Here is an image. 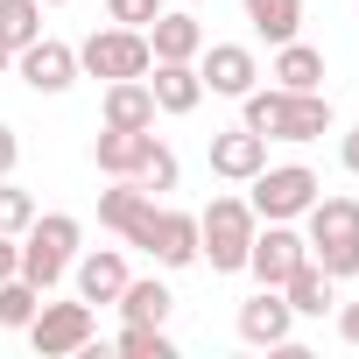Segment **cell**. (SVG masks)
<instances>
[{
	"instance_id": "e0dca14e",
	"label": "cell",
	"mask_w": 359,
	"mask_h": 359,
	"mask_svg": "<svg viewBox=\"0 0 359 359\" xmlns=\"http://www.w3.org/2000/svg\"><path fill=\"white\" fill-rule=\"evenodd\" d=\"M275 85L282 92H324V50H310V43H275Z\"/></svg>"
},
{
	"instance_id": "d4e9b609",
	"label": "cell",
	"mask_w": 359,
	"mask_h": 359,
	"mask_svg": "<svg viewBox=\"0 0 359 359\" xmlns=\"http://www.w3.org/2000/svg\"><path fill=\"white\" fill-rule=\"evenodd\" d=\"M36 310H43V289H36V282H22V275L0 282V331H29Z\"/></svg>"
},
{
	"instance_id": "44dd1931",
	"label": "cell",
	"mask_w": 359,
	"mask_h": 359,
	"mask_svg": "<svg viewBox=\"0 0 359 359\" xmlns=\"http://www.w3.org/2000/svg\"><path fill=\"white\" fill-rule=\"evenodd\" d=\"M282 120H289V92L282 85H254L247 99H240V127H254V134H268V141H282Z\"/></svg>"
},
{
	"instance_id": "e575fe53",
	"label": "cell",
	"mask_w": 359,
	"mask_h": 359,
	"mask_svg": "<svg viewBox=\"0 0 359 359\" xmlns=\"http://www.w3.org/2000/svg\"><path fill=\"white\" fill-rule=\"evenodd\" d=\"M43 8H64V0H43Z\"/></svg>"
},
{
	"instance_id": "1f68e13d",
	"label": "cell",
	"mask_w": 359,
	"mask_h": 359,
	"mask_svg": "<svg viewBox=\"0 0 359 359\" xmlns=\"http://www.w3.org/2000/svg\"><path fill=\"white\" fill-rule=\"evenodd\" d=\"M338 331H345V345H359V303H345V310H338Z\"/></svg>"
},
{
	"instance_id": "83f0119b",
	"label": "cell",
	"mask_w": 359,
	"mask_h": 359,
	"mask_svg": "<svg viewBox=\"0 0 359 359\" xmlns=\"http://www.w3.org/2000/svg\"><path fill=\"white\" fill-rule=\"evenodd\" d=\"M134 184H141L148 198H162V191H176V155H169L162 141H155V148H148V162L134 169Z\"/></svg>"
},
{
	"instance_id": "ba28073f",
	"label": "cell",
	"mask_w": 359,
	"mask_h": 359,
	"mask_svg": "<svg viewBox=\"0 0 359 359\" xmlns=\"http://www.w3.org/2000/svg\"><path fill=\"white\" fill-rule=\"evenodd\" d=\"M15 78H22L29 92L57 99V92H71V85H78V50H71V43H57V36H36L29 50H15Z\"/></svg>"
},
{
	"instance_id": "9c48e42d",
	"label": "cell",
	"mask_w": 359,
	"mask_h": 359,
	"mask_svg": "<svg viewBox=\"0 0 359 359\" xmlns=\"http://www.w3.org/2000/svg\"><path fill=\"white\" fill-rule=\"evenodd\" d=\"M198 78H205V92H219V99H247V92L261 85V64H254L247 43H205V50H198Z\"/></svg>"
},
{
	"instance_id": "7402d4cb",
	"label": "cell",
	"mask_w": 359,
	"mask_h": 359,
	"mask_svg": "<svg viewBox=\"0 0 359 359\" xmlns=\"http://www.w3.org/2000/svg\"><path fill=\"white\" fill-rule=\"evenodd\" d=\"M120 310H127V324H169V310H176V296L148 275V282H134L127 275V289H120Z\"/></svg>"
},
{
	"instance_id": "30bf717a",
	"label": "cell",
	"mask_w": 359,
	"mask_h": 359,
	"mask_svg": "<svg viewBox=\"0 0 359 359\" xmlns=\"http://www.w3.org/2000/svg\"><path fill=\"white\" fill-rule=\"evenodd\" d=\"M240 338H247V345H268V352H282V345L296 338V310H289V296L261 282V289L240 303Z\"/></svg>"
},
{
	"instance_id": "4316f807",
	"label": "cell",
	"mask_w": 359,
	"mask_h": 359,
	"mask_svg": "<svg viewBox=\"0 0 359 359\" xmlns=\"http://www.w3.org/2000/svg\"><path fill=\"white\" fill-rule=\"evenodd\" d=\"M113 345H120V352H127V359H169V352H176V345H169V331H162V324H127V331H120V338H113Z\"/></svg>"
},
{
	"instance_id": "cb8c5ba5",
	"label": "cell",
	"mask_w": 359,
	"mask_h": 359,
	"mask_svg": "<svg viewBox=\"0 0 359 359\" xmlns=\"http://www.w3.org/2000/svg\"><path fill=\"white\" fill-rule=\"evenodd\" d=\"M36 36H43V0H0V43L29 50Z\"/></svg>"
},
{
	"instance_id": "5b68a950",
	"label": "cell",
	"mask_w": 359,
	"mask_h": 359,
	"mask_svg": "<svg viewBox=\"0 0 359 359\" xmlns=\"http://www.w3.org/2000/svg\"><path fill=\"white\" fill-rule=\"evenodd\" d=\"M148 64H155V50H148V36L141 29H92L85 43H78V71L85 78H148Z\"/></svg>"
},
{
	"instance_id": "f1b7e54d",
	"label": "cell",
	"mask_w": 359,
	"mask_h": 359,
	"mask_svg": "<svg viewBox=\"0 0 359 359\" xmlns=\"http://www.w3.org/2000/svg\"><path fill=\"white\" fill-rule=\"evenodd\" d=\"M162 15V0H106V22H120V29H148Z\"/></svg>"
},
{
	"instance_id": "52a82bcc",
	"label": "cell",
	"mask_w": 359,
	"mask_h": 359,
	"mask_svg": "<svg viewBox=\"0 0 359 359\" xmlns=\"http://www.w3.org/2000/svg\"><path fill=\"white\" fill-rule=\"evenodd\" d=\"M92 331H99V317H92L85 296H78V303H43V310L29 317V345H36L43 359H71V352H85Z\"/></svg>"
},
{
	"instance_id": "2e32d148",
	"label": "cell",
	"mask_w": 359,
	"mask_h": 359,
	"mask_svg": "<svg viewBox=\"0 0 359 359\" xmlns=\"http://www.w3.org/2000/svg\"><path fill=\"white\" fill-rule=\"evenodd\" d=\"M148 254H155L162 268H191V261H198V212H155Z\"/></svg>"
},
{
	"instance_id": "7a4b0ae2",
	"label": "cell",
	"mask_w": 359,
	"mask_h": 359,
	"mask_svg": "<svg viewBox=\"0 0 359 359\" xmlns=\"http://www.w3.org/2000/svg\"><path fill=\"white\" fill-rule=\"evenodd\" d=\"M254 205L247 198H212L205 212H198V261H212V275H240L247 268V247H254Z\"/></svg>"
},
{
	"instance_id": "836d02e7",
	"label": "cell",
	"mask_w": 359,
	"mask_h": 359,
	"mask_svg": "<svg viewBox=\"0 0 359 359\" xmlns=\"http://www.w3.org/2000/svg\"><path fill=\"white\" fill-rule=\"evenodd\" d=\"M0 71H15V50H8V43H0Z\"/></svg>"
},
{
	"instance_id": "6da1fadb",
	"label": "cell",
	"mask_w": 359,
	"mask_h": 359,
	"mask_svg": "<svg viewBox=\"0 0 359 359\" xmlns=\"http://www.w3.org/2000/svg\"><path fill=\"white\" fill-rule=\"evenodd\" d=\"M310 219V261L331 275V282H345V275H359V198H324L317 191V205L303 212Z\"/></svg>"
},
{
	"instance_id": "5bb4252c",
	"label": "cell",
	"mask_w": 359,
	"mask_h": 359,
	"mask_svg": "<svg viewBox=\"0 0 359 359\" xmlns=\"http://www.w3.org/2000/svg\"><path fill=\"white\" fill-rule=\"evenodd\" d=\"M71 275H78V296H85V303H120V289H127V261H120V247H92V254H78Z\"/></svg>"
},
{
	"instance_id": "ac0fdd59",
	"label": "cell",
	"mask_w": 359,
	"mask_h": 359,
	"mask_svg": "<svg viewBox=\"0 0 359 359\" xmlns=\"http://www.w3.org/2000/svg\"><path fill=\"white\" fill-rule=\"evenodd\" d=\"M106 127H155V92H148V78H113V85H106Z\"/></svg>"
},
{
	"instance_id": "277c9868",
	"label": "cell",
	"mask_w": 359,
	"mask_h": 359,
	"mask_svg": "<svg viewBox=\"0 0 359 359\" xmlns=\"http://www.w3.org/2000/svg\"><path fill=\"white\" fill-rule=\"evenodd\" d=\"M247 205H254V219H303L310 205H317V169H303V162H275V169H254L247 176Z\"/></svg>"
},
{
	"instance_id": "d6986e66",
	"label": "cell",
	"mask_w": 359,
	"mask_h": 359,
	"mask_svg": "<svg viewBox=\"0 0 359 359\" xmlns=\"http://www.w3.org/2000/svg\"><path fill=\"white\" fill-rule=\"evenodd\" d=\"M282 296H289V310H296V317H324V310L338 303V282H331L317 261H303V268L282 282Z\"/></svg>"
},
{
	"instance_id": "f546056e",
	"label": "cell",
	"mask_w": 359,
	"mask_h": 359,
	"mask_svg": "<svg viewBox=\"0 0 359 359\" xmlns=\"http://www.w3.org/2000/svg\"><path fill=\"white\" fill-rule=\"evenodd\" d=\"M15 162H22V134L0 120V176H15Z\"/></svg>"
},
{
	"instance_id": "4fadbf2b",
	"label": "cell",
	"mask_w": 359,
	"mask_h": 359,
	"mask_svg": "<svg viewBox=\"0 0 359 359\" xmlns=\"http://www.w3.org/2000/svg\"><path fill=\"white\" fill-rule=\"evenodd\" d=\"M148 92H155V113H198L205 106V78L198 64H148Z\"/></svg>"
},
{
	"instance_id": "ffe728a7",
	"label": "cell",
	"mask_w": 359,
	"mask_h": 359,
	"mask_svg": "<svg viewBox=\"0 0 359 359\" xmlns=\"http://www.w3.org/2000/svg\"><path fill=\"white\" fill-rule=\"evenodd\" d=\"M324 134H331V99H324V92H289L282 141H324Z\"/></svg>"
},
{
	"instance_id": "484cf974",
	"label": "cell",
	"mask_w": 359,
	"mask_h": 359,
	"mask_svg": "<svg viewBox=\"0 0 359 359\" xmlns=\"http://www.w3.org/2000/svg\"><path fill=\"white\" fill-rule=\"evenodd\" d=\"M29 219H36V198L15 184V176H0V233H15V240H22Z\"/></svg>"
},
{
	"instance_id": "8fae6325",
	"label": "cell",
	"mask_w": 359,
	"mask_h": 359,
	"mask_svg": "<svg viewBox=\"0 0 359 359\" xmlns=\"http://www.w3.org/2000/svg\"><path fill=\"white\" fill-rule=\"evenodd\" d=\"M141 36H148L155 64H198V50H205V22H198V15H184V8H162Z\"/></svg>"
},
{
	"instance_id": "8992f818",
	"label": "cell",
	"mask_w": 359,
	"mask_h": 359,
	"mask_svg": "<svg viewBox=\"0 0 359 359\" xmlns=\"http://www.w3.org/2000/svg\"><path fill=\"white\" fill-rule=\"evenodd\" d=\"M303 261H310V240L296 233V219H261V226H254V247H247V275H254V282L282 289Z\"/></svg>"
},
{
	"instance_id": "d6a6232c",
	"label": "cell",
	"mask_w": 359,
	"mask_h": 359,
	"mask_svg": "<svg viewBox=\"0 0 359 359\" xmlns=\"http://www.w3.org/2000/svg\"><path fill=\"white\" fill-rule=\"evenodd\" d=\"M345 169H352V176H359V127H352V134H345Z\"/></svg>"
},
{
	"instance_id": "4dcf8cb0",
	"label": "cell",
	"mask_w": 359,
	"mask_h": 359,
	"mask_svg": "<svg viewBox=\"0 0 359 359\" xmlns=\"http://www.w3.org/2000/svg\"><path fill=\"white\" fill-rule=\"evenodd\" d=\"M8 275H22V240L0 233V282H8Z\"/></svg>"
},
{
	"instance_id": "9a60e30c",
	"label": "cell",
	"mask_w": 359,
	"mask_h": 359,
	"mask_svg": "<svg viewBox=\"0 0 359 359\" xmlns=\"http://www.w3.org/2000/svg\"><path fill=\"white\" fill-rule=\"evenodd\" d=\"M148 148H155V127H106V134L92 141V162H99L106 176H134V169L148 162Z\"/></svg>"
},
{
	"instance_id": "603a6c76",
	"label": "cell",
	"mask_w": 359,
	"mask_h": 359,
	"mask_svg": "<svg viewBox=\"0 0 359 359\" xmlns=\"http://www.w3.org/2000/svg\"><path fill=\"white\" fill-rule=\"evenodd\" d=\"M240 8H247L254 36H268V43H289L303 29V0H240Z\"/></svg>"
},
{
	"instance_id": "3957f363",
	"label": "cell",
	"mask_w": 359,
	"mask_h": 359,
	"mask_svg": "<svg viewBox=\"0 0 359 359\" xmlns=\"http://www.w3.org/2000/svg\"><path fill=\"white\" fill-rule=\"evenodd\" d=\"M78 240H85V226H78L71 212H36V219H29V233H22V282H36V289L50 296V289L71 275Z\"/></svg>"
},
{
	"instance_id": "7c38bea8",
	"label": "cell",
	"mask_w": 359,
	"mask_h": 359,
	"mask_svg": "<svg viewBox=\"0 0 359 359\" xmlns=\"http://www.w3.org/2000/svg\"><path fill=\"white\" fill-rule=\"evenodd\" d=\"M254 169H268V134H254V127H226V134H212V176L247 184Z\"/></svg>"
}]
</instances>
